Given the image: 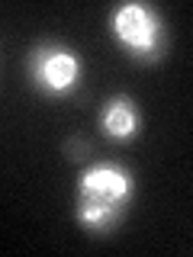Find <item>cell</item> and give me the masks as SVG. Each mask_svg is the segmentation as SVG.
Segmentation results:
<instances>
[{
	"mask_svg": "<svg viewBox=\"0 0 193 257\" xmlns=\"http://www.w3.org/2000/svg\"><path fill=\"white\" fill-rule=\"evenodd\" d=\"M39 77L48 90L64 93L77 77V61L71 52H42L39 55Z\"/></svg>",
	"mask_w": 193,
	"mask_h": 257,
	"instance_id": "3957f363",
	"label": "cell"
},
{
	"mask_svg": "<svg viewBox=\"0 0 193 257\" xmlns=\"http://www.w3.org/2000/svg\"><path fill=\"white\" fill-rule=\"evenodd\" d=\"M129 193V177L116 167H93L80 183V222L90 228H107L116 219Z\"/></svg>",
	"mask_w": 193,
	"mask_h": 257,
	"instance_id": "6da1fadb",
	"label": "cell"
},
{
	"mask_svg": "<svg viewBox=\"0 0 193 257\" xmlns=\"http://www.w3.org/2000/svg\"><path fill=\"white\" fill-rule=\"evenodd\" d=\"M113 29L129 48H135L139 55L155 52L158 45V20L151 10H145L139 4H126L123 10L113 16Z\"/></svg>",
	"mask_w": 193,
	"mask_h": 257,
	"instance_id": "7a4b0ae2",
	"label": "cell"
},
{
	"mask_svg": "<svg viewBox=\"0 0 193 257\" xmlns=\"http://www.w3.org/2000/svg\"><path fill=\"white\" fill-rule=\"evenodd\" d=\"M103 128H107L110 135H116V139L132 135L135 132V112H132V106H129L126 100H116L107 109V116H103Z\"/></svg>",
	"mask_w": 193,
	"mask_h": 257,
	"instance_id": "277c9868",
	"label": "cell"
}]
</instances>
